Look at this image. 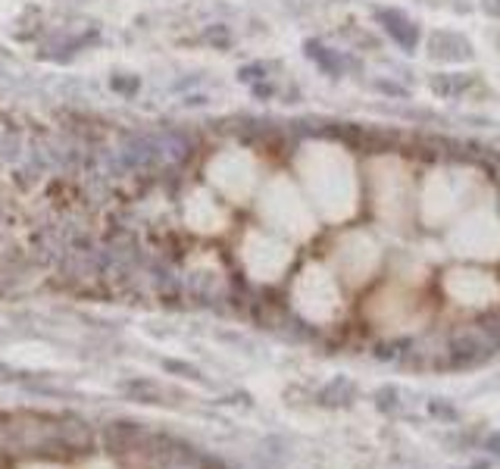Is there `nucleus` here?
<instances>
[{
	"label": "nucleus",
	"mask_w": 500,
	"mask_h": 469,
	"mask_svg": "<svg viewBox=\"0 0 500 469\" xmlns=\"http://www.w3.org/2000/svg\"><path fill=\"white\" fill-rule=\"evenodd\" d=\"M197 466H200V469H225V463H222V460H216V457L197 454Z\"/></svg>",
	"instance_id": "423d86ee"
},
{
	"label": "nucleus",
	"mask_w": 500,
	"mask_h": 469,
	"mask_svg": "<svg viewBox=\"0 0 500 469\" xmlns=\"http://www.w3.org/2000/svg\"><path fill=\"white\" fill-rule=\"evenodd\" d=\"M316 401L322 404V407H329V410L351 407V404L357 401V385H353L351 379H335V382H329V385L319 391Z\"/></svg>",
	"instance_id": "f257e3e1"
},
{
	"label": "nucleus",
	"mask_w": 500,
	"mask_h": 469,
	"mask_svg": "<svg viewBox=\"0 0 500 469\" xmlns=\"http://www.w3.org/2000/svg\"><path fill=\"white\" fill-rule=\"evenodd\" d=\"M428 416H432V419H438L441 426H457V422L463 419L460 410L453 407L447 397H432V401H428Z\"/></svg>",
	"instance_id": "7ed1b4c3"
},
{
	"label": "nucleus",
	"mask_w": 500,
	"mask_h": 469,
	"mask_svg": "<svg viewBox=\"0 0 500 469\" xmlns=\"http://www.w3.org/2000/svg\"><path fill=\"white\" fill-rule=\"evenodd\" d=\"M481 444H485V450H488V454H491V457H497V460H500V432H488V435H485V441H481Z\"/></svg>",
	"instance_id": "39448f33"
},
{
	"label": "nucleus",
	"mask_w": 500,
	"mask_h": 469,
	"mask_svg": "<svg viewBox=\"0 0 500 469\" xmlns=\"http://www.w3.org/2000/svg\"><path fill=\"white\" fill-rule=\"evenodd\" d=\"M469 469H491V460H475L469 463Z\"/></svg>",
	"instance_id": "0eeeda50"
},
{
	"label": "nucleus",
	"mask_w": 500,
	"mask_h": 469,
	"mask_svg": "<svg viewBox=\"0 0 500 469\" xmlns=\"http://www.w3.org/2000/svg\"><path fill=\"white\" fill-rule=\"evenodd\" d=\"M372 404H375V410L385 416H397L400 407H404V401H400V391L394 385H382L375 388V395H372Z\"/></svg>",
	"instance_id": "f03ea898"
},
{
	"label": "nucleus",
	"mask_w": 500,
	"mask_h": 469,
	"mask_svg": "<svg viewBox=\"0 0 500 469\" xmlns=\"http://www.w3.org/2000/svg\"><path fill=\"white\" fill-rule=\"evenodd\" d=\"M447 444H450V448H457V450H466V448H472V444H475V435H466V432L460 428L453 438H447Z\"/></svg>",
	"instance_id": "20e7f679"
}]
</instances>
